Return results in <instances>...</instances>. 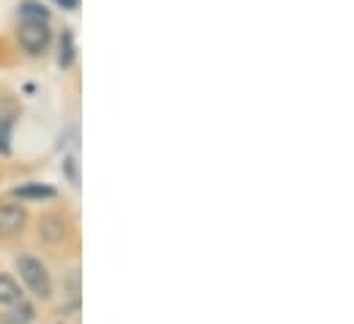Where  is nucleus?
<instances>
[{"label": "nucleus", "instance_id": "f257e3e1", "mask_svg": "<svg viewBox=\"0 0 354 324\" xmlns=\"http://www.w3.org/2000/svg\"><path fill=\"white\" fill-rule=\"evenodd\" d=\"M17 269H19V278L25 280V286H28L36 297L47 300V297L53 294V278H50L47 267H44L39 258H33V255H19V258H17Z\"/></svg>", "mask_w": 354, "mask_h": 324}, {"label": "nucleus", "instance_id": "f03ea898", "mask_svg": "<svg viewBox=\"0 0 354 324\" xmlns=\"http://www.w3.org/2000/svg\"><path fill=\"white\" fill-rule=\"evenodd\" d=\"M17 39L28 55H41L50 47V28H47V22H25L19 28Z\"/></svg>", "mask_w": 354, "mask_h": 324}, {"label": "nucleus", "instance_id": "7ed1b4c3", "mask_svg": "<svg viewBox=\"0 0 354 324\" xmlns=\"http://www.w3.org/2000/svg\"><path fill=\"white\" fill-rule=\"evenodd\" d=\"M28 223V212L19 204H0V237H17L22 234Z\"/></svg>", "mask_w": 354, "mask_h": 324}, {"label": "nucleus", "instance_id": "20e7f679", "mask_svg": "<svg viewBox=\"0 0 354 324\" xmlns=\"http://www.w3.org/2000/svg\"><path fill=\"white\" fill-rule=\"evenodd\" d=\"M66 234H69V220L64 215H44L39 220V237L44 242L58 244L66 240Z\"/></svg>", "mask_w": 354, "mask_h": 324}, {"label": "nucleus", "instance_id": "39448f33", "mask_svg": "<svg viewBox=\"0 0 354 324\" xmlns=\"http://www.w3.org/2000/svg\"><path fill=\"white\" fill-rule=\"evenodd\" d=\"M19 17H22L25 22H47V19H50V11H47V6L39 3V0H22V3H19Z\"/></svg>", "mask_w": 354, "mask_h": 324}, {"label": "nucleus", "instance_id": "423d86ee", "mask_svg": "<svg viewBox=\"0 0 354 324\" xmlns=\"http://www.w3.org/2000/svg\"><path fill=\"white\" fill-rule=\"evenodd\" d=\"M14 195L30 198V201H41V198H55V190L50 184H25V187H17Z\"/></svg>", "mask_w": 354, "mask_h": 324}, {"label": "nucleus", "instance_id": "0eeeda50", "mask_svg": "<svg viewBox=\"0 0 354 324\" xmlns=\"http://www.w3.org/2000/svg\"><path fill=\"white\" fill-rule=\"evenodd\" d=\"M19 300H22L19 286L8 275H0V305H17Z\"/></svg>", "mask_w": 354, "mask_h": 324}, {"label": "nucleus", "instance_id": "6e6552de", "mask_svg": "<svg viewBox=\"0 0 354 324\" xmlns=\"http://www.w3.org/2000/svg\"><path fill=\"white\" fill-rule=\"evenodd\" d=\"M14 135V113H0V154H11Z\"/></svg>", "mask_w": 354, "mask_h": 324}, {"label": "nucleus", "instance_id": "1a4fd4ad", "mask_svg": "<svg viewBox=\"0 0 354 324\" xmlns=\"http://www.w3.org/2000/svg\"><path fill=\"white\" fill-rule=\"evenodd\" d=\"M33 316H36V311H33V305H28V303H17V308L6 316V322L3 324H30L33 322Z\"/></svg>", "mask_w": 354, "mask_h": 324}, {"label": "nucleus", "instance_id": "9d476101", "mask_svg": "<svg viewBox=\"0 0 354 324\" xmlns=\"http://www.w3.org/2000/svg\"><path fill=\"white\" fill-rule=\"evenodd\" d=\"M75 53H77V47H75V36L66 30L64 39H61V58H58V64H61L64 69H69V66L75 64Z\"/></svg>", "mask_w": 354, "mask_h": 324}, {"label": "nucleus", "instance_id": "9b49d317", "mask_svg": "<svg viewBox=\"0 0 354 324\" xmlns=\"http://www.w3.org/2000/svg\"><path fill=\"white\" fill-rule=\"evenodd\" d=\"M64 173H66V179H69L75 187L80 184V165H77V157L69 154V157L64 160Z\"/></svg>", "mask_w": 354, "mask_h": 324}, {"label": "nucleus", "instance_id": "f8f14e48", "mask_svg": "<svg viewBox=\"0 0 354 324\" xmlns=\"http://www.w3.org/2000/svg\"><path fill=\"white\" fill-rule=\"evenodd\" d=\"M61 8H66V11H75L77 6H80V0H55Z\"/></svg>", "mask_w": 354, "mask_h": 324}, {"label": "nucleus", "instance_id": "ddd939ff", "mask_svg": "<svg viewBox=\"0 0 354 324\" xmlns=\"http://www.w3.org/2000/svg\"><path fill=\"white\" fill-rule=\"evenodd\" d=\"M58 324H64V322H58Z\"/></svg>", "mask_w": 354, "mask_h": 324}]
</instances>
